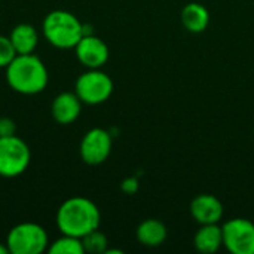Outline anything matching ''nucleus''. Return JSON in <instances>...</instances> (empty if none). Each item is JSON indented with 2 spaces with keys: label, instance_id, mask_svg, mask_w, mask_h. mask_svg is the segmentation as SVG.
Masks as SVG:
<instances>
[{
  "label": "nucleus",
  "instance_id": "1",
  "mask_svg": "<svg viewBox=\"0 0 254 254\" xmlns=\"http://www.w3.org/2000/svg\"><path fill=\"white\" fill-rule=\"evenodd\" d=\"M101 214L98 207L88 198L73 196L61 204L57 213V226L64 235L83 238L98 229Z\"/></svg>",
  "mask_w": 254,
  "mask_h": 254
},
{
  "label": "nucleus",
  "instance_id": "2",
  "mask_svg": "<svg viewBox=\"0 0 254 254\" xmlns=\"http://www.w3.org/2000/svg\"><path fill=\"white\" fill-rule=\"evenodd\" d=\"M48 70L42 60L34 54L16 55L6 67V80L9 86L24 95L42 92L48 85Z\"/></svg>",
  "mask_w": 254,
  "mask_h": 254
},
{
  "label": "nucleus",
  "instance_id": "3",
  "mask_svg": "<svg viewBox=\"0 0 254 254\" xmlns=\"http://www.w3.org/2000/svg\"><path fill=\"white\" fill-rule=\"evenodd\" d=\"M43 34L46 40L60 49H70L86 34L83 24L67 10H52L43 21Z\"/></svg>",
  "mask_w": 254,
  "mask_h": 254
},
{
  "label": "nucleus",
  "instance_id": "4",
  "mask_svg": "<svg viewBox=\"0 0 254 254\" xmlns=\"http://www.w3.org/2000/svg\"><path fill=\"white\" fill-rule=\"evenodd\" d=\"M48 244L46 231L31 222L16 225L6 238V246L12 254H40L48 249Z\"/></svg>",
  "mask_w": 254,
  "mask_h": 254
},
{
  "label": "nucleus",
  "instance_id": "5",
  "mask_svg": "<svg viewBox=\"0 0 254 254\" xmlns=\"http://www.w3.org/2000/svg\"><path fill=\"white\" fill-rule=\"evenodd\" d=\"M30 147L15 135L0 137V176L13 179L21 176L30 165Z\"/></svg>",
  "mask_w": 254,
  "mask_h": 254
},
{
  "label": "nucleus",
  "instance_id": "6",
  "mask_svg": "<svg viewBox=\"0 0 254 254\" xmlns=\"http://www.w3.org/2000/svg\"><path fill=\"white\" fill-rule=\"evenodd\" d=\"M76 94L82 103L97 106L107 101L113 92L112 77L100 68H89L76 80Z\"/></svg>",
  "mask_w": 254,
  "mask_h": 254
},
{
  "label": "nucleus",
  "instance_id": "7",
  "mask_svg": "<svg viewBox=\"0 0 254 254\" xmlns=\"http://www.w3.org/2000/svg\"><path fill=\"white\" fill-rule=\"evenodd\" d=\"M223 246L232 254H254V222L235 217L222 226Z\"/></svg>",
  "mask_w": 254,
  "mask_h": 254
},
{
  "label": "nucleus",
  "instance_id": "8",
  "mask_svg": "<svg viewBox=\"0 0 254 254\" xmlns=\"http://www.w3.org/2000/svg\"><path fill=\"white\" fill-rule=\"evenodd\" d=\"M112 146L113 140L109 131L92 128L80 141V158L88 165H100L109 158Z\"/></svg>",
  "mask_w": 254,
  "mask_h": 254
},
{
  "label": "nucleus",
  "instance_id": "9",
  "mask_svg": "<svg viewBox=\"0 0 254 254\" xmlns=\"http://www.w3.org/2000/svg\"><path fill=\"white\" fill-rule=\"evenodd\" d=\"M74 49L77 60L88 68H100L109 60V46L94 34H85Z\"/></svg>",
  "mask_w": 254,
  "mask_h": 254
},
{
  "label": "nucleus",
  "instance_id": "10",
  "mask_svg": "<svg viewBox=\"0 0 254 254\" xmlns=\"http://www.w3.org/2000/svg\"><path fill=\"white\" fill-rule=\"evenodd\" d=\"M190 214L199 225L219 223L223 217V204L210 193H201L190 202Z\"/></svg>",
  "mask_w": 254,
  "mask_h": 254
},
{
  "label": "nucleus",
  "instance_id": "11",
  "mask_svg": "<svg viewBox=\"0 0 254 254\" xmlns=\"http://www.w3.org/2000/svg\"><path fill=\"white\" fill-rule=\"evenodd\" d=\"M82 104L83 103L76 92H61L52 101V118L61 125L73 124L82 112Z\"/></svg>",
  "mask_w": 254,
  "mask_h": 254
},
{
  "label": "nucleus",
  "instance_id": "12",
  "mask_svg": "<svg viewBox=\"0 0 254 254\" xmlns=\"http://www.w3.org/2000/svg\"><path fill=\"white\" fill-rule=\"evenodd\" d=\"M193 246L201 253L211 254L219 252V249L223 246L222 226H219L217 223L201 225L193 237Z\"/></svg>",
  "mask_w": 254,
  "mask_h": 254
},
{
  "label": "nucleus",
  "instance_id": "13",
  "mask_svg": "<svg viewBox=\"0 0 254 254\" xmlns=\"http://www.w3.org/2000/svg\"><path fill=\"white\" fill-rule=\"evenodd\" d=\"M182 24L183 27L190 31V33H202L207 30L208 24H210V12L208 9L201 4V3H188L183 9H182Z\"/></svg>",
  "mask_w": 254,
  "mask_h": 254
},
{
  "label": "nucleus",
  "instance_id": "14",
  "mask_svg": "<svg viewBox=\"0 0 254 254\" xmlns=\"http://www.w3.org/2000/svg\"><path fill=\"white\" fill-rule=\"evenodd\" d=\"M9 39L16 51V55L33 54L37 46V42H39L37 31L30 24H18L10 31Z\"/></svg>",
  "mask_w": 254,
  "mask_h": 254
},
{
  "label": "nucleus",
  "instance_id": "15",
  "mask_svg": "<svg viewBox=\"0 0 254 254\" xmlns=\"http://www.w3.org/2000/svg\"><path fill=\"white\" fill-rule=\"evenodd\" d=\"M137 240L146 247H158L167 240V228L158 219H147L138 225Z\"/></svg>",
  "mask_w": 254,
  "mask_h": 254
},
{
  "label": "nucleus",
  "instance_id": "16",
  "mask_svg": "<svg viewBox=\"0 0 254 254\" xmlns=\"http://www.w3.org/2000/svg\"><path fill=\"white\" fill-rule=\"evenodd\" d=\"M48 252L51 254H83L85 249L82 244V238L64 235L58 240H55L49 247Z\"/></svg>",
  "mask_w": 254,
  "mask_h": 254
},
{
  "label": "nucleus",
  "instance_id": "17",
  "mask_svg": "<svg viewBox=\"0 0 254 254\" xmlns=\"http://www.w3.org/2000/svg\"><path fill=\"white\" fill-rule=\"evenodd\" d=\"M82 244H83L85 253H106V250H107V238L98 229L86 234L82 238Z\"/></svg>",
  "mask_w": 254,
  "mask_h": 254
},
{
  "label": "nucleus",
  "instance_id": "18",
  "mask_svg": "<svg viewBox=\"0 0 254 254\" xmlns=\"http://www.w3.org/2000/svg\"><path fill=\"white\" fill-rule=\"evenodd\" d=\"M16 57V51L9 37L0 36V68L7 67L10 61Z\"/></svg>",
  "mask_w": 254,
  "mask_h": 254
},
{
  "label": "nucleus",
  "instance_id": "19",
  "mask_svg": "<svg viewBox=\"0 0 254 254\" xmlns=\"http://www.w3.org/2000/svg\"><path fill=\"white\" fill-rule=\"evenodd\" d=\"M16 125L10 118H0V137L15 135Z\"/></svg>",
  "mask_w": 254,
  "mask_h": 254
},
{
  "label": "nucleus",
  "instance_id": "20",
  "mask_svg": "<svg viewBox=\"0 0 254 254\" xmlns=\"http://www.w3.org/2000/svg\"><path fill=\"white\" fill-rule=\"evenodd\" d=\"M0 254H9V249H7V246L0 244Z\"/></svg>",
  "mask_w": 254,
  "mask_h": 254
}]
</instances>
